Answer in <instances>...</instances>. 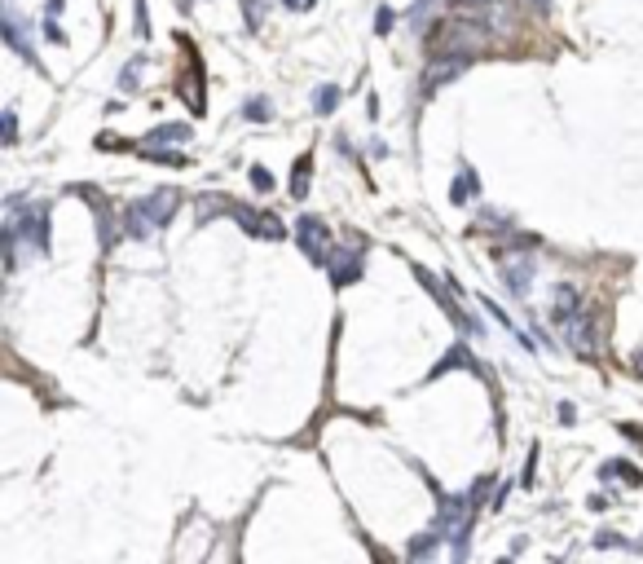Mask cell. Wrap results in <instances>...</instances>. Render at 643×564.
<instances>
[{
    "label": "cell",
    "mask_w": 643,
    "mask_h": 564,
    "mask_svg": "<svg viewBox=\"0 0 643 564\" xmlns=\"http://www.w3.org/2000/svg\"><path fill=\"white\" fill-rule=\"evenodd\" d=\"M577 291L573 286H555V322H564V318H573L577 313Z\"/></svg>",
    "instance_id": "cell-12"
},
{
    "label": "cell",
    "mask_w": 643,
    "mask_h": 564,
    "mask_svg": "<svg viewBox=\"0 0 643 564\" xmlns=\"http://www.w3.org/2000/svg\"><path fill=\"white\" fill-rule=\"evenodd\" d=\"M326 269H330V282H335V286H348V282L362 278V260H357L348 247H330Z\"/></svg>",
    "instance_id": "cell-7"
},
{
    "label": "cell",
    "mask_w": 643,
    "mask_h": 564,
    "mask_svg": "<svg viewBox=\"0 0 643 564\" xmlns=\"http://www.w3.org/2000/svg\"><path fill=\"white\" fill-rule=\"evenodd\" d=\"M449 366H463V370H476V357L467 353V344H454V349H449V357H445V362H440V366L432 370V375H445Z\"/></svg>",
    "instance_id": "cell-14"
},
{
    "label": "cell",
    "mask_w": 643,
    "mask_h": 564,
    "mask_svg": "<svg viewBox=\"0 0 643 564\" xmlns=\"http://www.w3.org/2000/svg\"><path fill=\"white\" fill-rule=\"evenodd\" d=\"M295 234H300V251L313 265H326L330 256V238H326V225L317 221V216H300V225H295Z\"/></svg>",
    "instance_id": "cell-5"
},
{
    "label": "cell",
    "mask_w": 643,
    "mask_h": 564,
    "mask_svg": "<svg viewBox=\"0 0 643 564\" xmlns=\"http://www.w3.org/2000/svg\"><path fill=\"white\" fill-rule=\"evenodd\" d=\"M282 5H287V9H308L313 0H282Z\"/></svg>",
    "instance_id": "cell-28"
},
{
    "label": "cell",
    "mask_w": 643,
    "mask_h": 564,
    "mask_svg": "<svg viewBox=\"0 0 643 564\" xmlns=\"http://www.w3.org/2000/svg\"><path fill=\"white\" fill-rule=\"evenodd\" d=\"M630 370H635V375H643V353H635V357H630Z\"/></svg>",
    "instance_id": "cell-27"
},
{
    "label": "cell",
    "mask_w": 643,
    "mask_h": 564,
    "mask_svg": "<svg viewBox=\"0 0 643 564\" xmlns=\"http://www.w3.org/2000/svg\"><path fill=\"white\" fill-rule=\"evenodd\" d=\"M252 185H256V190H273V176H269V167H260V163L252 167Z\"/></svg>",
    "instance_id": "cell-22"
},
{
    "label": "cell",
    "mask_w": 643,
    "mask_h": 564,
    "mask_svg": "<svg viewBox=\"0 0 643 564\" xmlns=\"http://www.w3.org/2000/svg\"><path fill=\"white\" fill-rule=\"evenodd\" d=\"M503 278L511 286V295H529V278H533V265H529V251L520 260H503Z\"/></svg>",
    "instance_id": "cell-9"
},
{
    "label": "cell",
    "mask_w": 643,
    "mask_h": 564,
    "mask_svg": "<svg viewBox=\"0 0 643 564\" xmlns=\"http://www.w3.org/2000/svg\"><path fill=\"white\" fill-rule=\"evenodd\" d=\"M172 212H176V190H154V194L137 199L133 208L124 212V230L133 238H150L154 230H163V225L172 221Z\"/></svg>",
    "instance_id": "cell-2"
},
{
    "label": "cell",
    "mask_w": 643,
    "mask_h": 564,
    "mask_svg": "<svg viewBox=\"0 0 643 564\" xmlns=\"http://www.w3.org/2000/svg\"><path fill=\"white\" fill-rule=\"evenodd\" d=\"M313 106H317V115H330L339 106V89H335V84H322V89L313 93Z\"/></svg>",
    "instance_id": "cell-15"
},
{
    "label": "cell",
    "mask_w": 643,
    "mask_h": 564,
    "mask_svg": "<svg viewBox=\"0 0 643 564\" xmlns=\"http://www.w3.org/2000/svg\"><path fill=\"white\" fill-rule=\"evenodd\" d=\"M141 141H146V146H176V141H189V124H159Z\"/></svg>",
    "instance_id": "cell-10"
},
{
    "label": "cell",
    "mask_w": 643,
    "mask_h": 564,
    "mask_svg": "<svg viewBox=\"0 0 643 564\" xmlns=\"http://www.w3.org/2000/svg\"><path fill=\"white\" fill-rule=\"evenodd\" d=\"M440 534H445V529H432V534H423V538H414V543H410V560H419V556H427V551H432V547H436V538H440Z\"/></svg>",
    "instance_id": "cell-17"
},
{
    "label": "cell",
    "mask_w": 643,
    "mask_h": 564,
    "mask_svg": "<svg viewBox=\"0 0 643 564\" xmlns=\"http://www.w3.org/2000/svg\"><path fill=\"white\" fill-rule=\"evenodd\" d=\"M595 547H622V538H617V534H599V538H595Z\"/></svg>",
    "instance_id": "cell-24"
},
{
    "label": "cell",
    "mask_w": 643,
    "mask_h": 564,
    "mask_svg": "<svg viewBox=\"0 0 643 564\" xmlns=\"http://www.w3.org/2000/svg\"><path fill=\"white\" fill-rule=\"evenodd\" d=\"M467 66H472V57H458V53H436V57H432V66H427V75H423V93H436L440 84L458 80Z\"/></svg>",
    "instance_id": "cell-6"
},
{
    "label": "cell",
    "mask_w": 643,
    "mask_h": 564,
    "mask_svg": "<svg viewBox=\"0 0 643 564\" xmlns=\"http://www.w3.org/2000/svg\"><path fill=\"white\" fill-rule=\"evenodd\" d=\"M5 40H9V49H18L22 57H31V62H35V53L27 49V35H22V27H18L14 14H5Z\"/></svg>",
    "instance_id": "cell-13"
},
{
    "label": "cell",
    "mask_w": 643,
    "mask_h": 564,
    "mask_svg": "<svg viewBox=\"0 0 643 564\" xmlns=\"http://www.w3.org/2000/svg\"><path fill=\"white\" fill-rule=\"evenodd\" d=\"M525 5L533 9V14H551V0H525Z\"/></svg>",
    "instance_id": "cell-26"
},
{
    "label": "cell",
    "mask_w": 643,
    "mask_h": 564,
    "mask_svg": "<svg viewBox=\"0 0 643 564\" xmlns=\"http://www.w3.org/2000/svg\"><path fill=\"white\" fill-rule=\"evenodd\" d=\"M49 14H62V0H49Z\"/></svg>",
    "instance_id": "cell-29"
},
{
    "label": "cell",
    "mask_w": 643,
    "mask_h": 564,
    "mask_svg": "<svg viewBox=\"0 0 643 564\" xmlns=\"http://www.w3.org/2000/svg\"><path fill=\"white\" fill-rule=\"evenodd\" d=\"M472 190H476L472 172H458V181H454V190H449V199H454V203H467V199H472Z\"/></svg>",
    "instance_id": "cell-18"
},
{
    "label": "cell",
    "mask_w": 643,
    "mask_h": 564,
    "mask_svg": "<svg viewBox=\"0 0 643 564\" xmlns=\"http://www.w3.org/2000/svg\"><path fill=\"white\" fill-rule=\"evenodd\" d=\"M308 172H313V154H300V159H295V172H291V194L295 199L308 194Z\"/></svg>",
    "instance_id": "cell-11"
},
{
    "label": "cell",
    "mask_w": 643,
    "mask_h": 564,
    "mask_svg": "<svg viewBox=\"0 0 643 564\" xmlns=\"http://www.w3.org/2000/svg\"><path fill=\"white\" fill-rule=\"evenodd\" d=\"M494 5H498V0H454V14H467V18H481V14H490Z\"/></svg>",
    "instance_id": "cell-16"
},
{
    "label": "cell",
    "mask_w": 643,
    "mask_h": 564,
    "mask_svg": "<svg viewBox=\"0 0 643 564\" xmlns=\"http://www.w3.org/2000/svg\"><path fill=\"white\" fill-rule=\"evenodd\" d=\"M18 141V119H14V111H5V146H14Z\"/></svg>",
    "instance_id": "cell-23"
},
{
    "label": "cell",
    "mask_w": 643,
    "mask_h": 564,
    "mask_svg": "<svg viewBox=\"0 0 643 564\" xmlns=\"http://www.w3.org/2000/svg\"><path fill=\"white\" fill-rule=\"evenodd\" d=\"M44 35H49V40H53V44H62V40H66V35H62V31H57V22H44Z\"/></svg>",
    "instance_id": "cell-25"
},
{
    "label": "cell",
    "mask_w": 643,
    "mask_h": 564,
    "mask_svg": "<svg viewBox=\"0 0 643 564\" xmlns=\"http://www.w3.org/2000/svg\"><path fill=\"white\" fill-rule=\"evenodd\" d=\"M490 27H485L481 18H467V14H454V18H445L440 27H432V35H427V53H458V57H481L485 49H490Z\"/></svg>",
    "instance_id": "cell-1"
},
{
    "label": "cell",
    "mask_w": 643,
    "mask_h": 564,
    "mask_svg": "<svg viewBox=\"0 0 643 564\" xmlns=\"http://www.w3.org/2000/svg\"><path fill=\"white\" fill-rule=\"evenodd\" d=\"M414 278H419V282L427 286V291H432V295H436V304H440V309H445V313H449V318H454V322H463V331H472V335H476V331H481V322H472L467 313H463V309H454V300H449L445 291H440V282H436V278H432V273H427V269H414Z\"/></svg>",
    "instance_id": "cell-8"
},
{
    "label": "cell",
    "mask_w": 643,
    "mask_h": 564,
    "mask_svg": "<svg viewBox=\"0 0 643 564\" xmlns=\"http://www.w3.org/2000/svg\"><path fill=\"white\" fill-rule=\"evenodd\" d=\"M234 216H238V225H243L247 234L265 238V243H282V238H287V225H282L273 212H260V208H238Z\"/></svg>",
    "instance_id": "cell-4"
},
{
    "label": "cell",
    "mask_w": 643,
    "mask_h": 564,
    "mask_svg": "<svg viewBox=\"0 0 643 564\" xmlns=\"http://www.w3.org/2000/svg\"><path fill=\"white\" fill-rule=\"evenodd\" d=\"M243 115H247V119H269L273 111H269V102H265V98H252V102L243 106Z\"/></svg>",
    "instance_id": "cell-20"
},
{
    "label": "cell",
    "mask_w": 643,
    "mask_h": 564,
    "mask_svg": "<svg viewBox=\"0 0 643 564\" xmlns=\"http://www.w3.org/2000/svg\"><path fill=\"white\" fill-rule=\"evenodd\" d=\"M137 80H141V57H133V62L124 66V80H119V84H124V89L133 93V89H137Z\"/></svg>",
    "instance_id": "cell-21"
},
{
    "label": "cell",
    "mask_w": 643,
    "mask_h": 564,
    "mask_svg": "<svg viewBox=\"0 0 643 564\" xmlns=\"http://www.w3.org/2000/svg\"><path fill=\"white\" fill-rule=\"evenodd\" d=\"M392 27H397V14H392V9L384 5V9H379V14H375V35H388Z\"/></svg>",
    "instance_id": "cell-19"
},
{
    "label": "cell",
    "mask_w": 643,
    "mask_h": 564,
    "mask_svg": "<svg viewBox=\"0 0 643 564\" xmlns=\"http://www.w3.org/2000/svg\"><path fill=\"white\" fill-rule=\"evenodd\" d=\"M564 327V340H568V349L581 353V357H595L599 353V340H595V327H599V313H595L590 304H581L573 318H564L559 322Z\"/></svg>",
    "instance_id": "cell-3"
}]
</instances>
